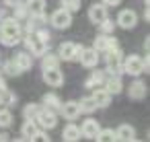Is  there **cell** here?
I'll use <instances>...</instances> for the list:
<instances>
[{
  "label": "cell",
  "mask_w": 150,
  "mask_h": 142,
  "mask_svg": "<svg viewBox=\"0 0 150 142\" xmlns=\"http://www.w3.org/2000/svg\"><path fill=\"white\" fill-rule=\"evenodd\" d=\"M115 138L117 140H123V142H132V140H136V128L129 126V124H121L115 130Z\"/></svg>",
  "instance_id": "20"
},
{
  "label": "cell",
  "mask_w": 150,
  "mask_h": 142,
  "mask_svg": "<svg viewBox=\"0 0 150 142\" xmlns=\"http://www.w3.org/2000/svg\"><path fill=\"white\" fill-rule=\"evenodd\" d=\"M78 105H80V113H93L97 109V103L93 101V97H82Z\"/></svg>",
  "instance_id": "27"
},
{
  "label": "cell",
  "mask_w": 150,
  "mask_h": 142,
  "mask_svg": "<svg viewBox=\"0 0 150 142\" xmlns=\"http://www.w3.org/2000/svg\"><path fill=\"white\" fill-rule=\"evenodd\" d=\"M43 82L58 89L64 84V72L60 68H47V70H43Z\"/></svg>",
  "instance_id": "11"
},
{
  "label": "cell",
  "mask_w": 150,
  "mask_h": 142,
  "mask_svg": "<svg viewBox=\"0 0 150 142\" xmlns=\"http://www.w3.org/2000/svg\"><path fill=\"white\" fill-rule=\"evenodd\" d=\"M2 72H4L6 76H19V74H21V72H19V68L15 66V62H13V60H8V62L2 66Z\"/></svg>",
  "instance_id": "31"
},
{
  "label": "cell",
  "mask_w": 150,
  "mask_h": 142,
  "mask_svg": "<svg viewBox=\"0 0 150 142\" xmlns=\"http://www.w3.org/2000/svg\"><path fill=\"white\" fill-rule=\"evenodd\" d=\"M95 140H99V142H111V140H117V138H115V130H113V128H101V130L97 132Z\"/></svg>",
  "instance_id": "26"
},
{
  "label": "cell",
  "mask_w": 150,
  "mask_h": 142,
  "mask_svg": "<svg viewBox=\"0 0 150 142\" xmlns=\"http://www.w3.org/2000/svg\"><path fill=\"white\" fill-rule=\"evenodd\" d=\"M25 4H27V9H29V15H33V17L45 13V0H27Z\"/></svg>",
  "instance_id": "25"
},
{
  "label": "cell",
  "mask_w": 150,
  "mask_h": 142,
  "mask_svg": "<svg viewBox=\"0 0 150 142\" xmlns=\"http://www.w3.org/2000/svg\"><path fill=\"white\" fill-rule=\"evenodd\" d=\"M41 109V105L39 103H27L25 105V109H23V117L25 119H33L35 115H37V111Z\"/></svg>",
  "instance_id": "29"
},
{
  "label": "cell",
  "mask_w": 150,
  "mask_h": 142,
  "mask_svg": "<svg viewBox=\"0 0 150 142\" xmlns=\"http://www.w3.org/2000/svg\"><path fill=\"white\" fill-rule=\"evenodd\" d=\"M50 23H52V27H56V29L64 31V29H68V27L72 25V13H70V11H66V9H58V11H54V13H52Z\"/></svg>",
  "instance_id": "5"
},
{
  "label": "cell",
  "mask_w": 150,
  "mask_h": 142,
  "mask_svg": "<svg viewBox=\"0 0 150 142\" xmlns=\"http://www.w3.org/2000/svg\"><path fill=\"white\" fill-rule=\"evenodd\" d=\"M144 72V60L142 56L138 54H132L123 60V74H129V76H140Z\"/></svg>",
  "instance_id": "6"
},
{
  "label": "cell",
  "mask_w": 150,
  "mask_h": 142,
  "mask_svg": "<svg viewBox=\"0 0 150 142\" xmlns=\"http://www.w3.org/2000/svg\"><path fill=\"white\" fill-rule=\"evenodd\" d=\"M62 117H66L68 121H74L76 117H80V105L78 101H66L60 105V111H58Z\"/></svg>",
  "instance_id": "12"
},
{
  "label": "cell",
  "mask_w": 150,
  "mask_h": 142,
  "mask_svg": "<svg viewBox=\"0 0 150 142\" xmlns=\"http://www.w3.org/2000/svg\"><path fill=\"white\" fill-rule=\"evenodd\" d=\"M33 119H35V124H37L41 130H54V128L58 126V113L52 111V109H45V107H41Z\"/></svg>",
  "instance_id": "4"
},
{
  "label": "cell",
  "mask_w": 150,
  "mask_h": 142,
  "mask_svg": "<svg viewBox=\"0 0 150 142\" xmlns=\"http://www.w3.org/2000/svg\"><path fill=\"white\" fill-rule=\"evenodd\" d=\"M21 33H23L21 21H17L15 17L0 19V37H17V39H21Z\"/></svg>",
  "instance_id": "3"
},
{
  "label": "cell",
  "mask_w": 150,
  "mask_h": 142,
  "mask_svg": "<svg viewBox=\"0 0 150 142\" xmlns=\"http://www.w3.org/2000/svg\"><path fill=\"white\" fill-rule=\"evenodd\" d=\"M142 60H144V72H148V68H150V60H148V56L142 58Z\"/></svg>",
  "instance_id": "37"
},
{
  "label": "cell",
  "mask_w": 150,
  "mask_h": 142,
  "mask_svg": "<svg viewBox=\"0 0 150 142\" xmlns=\"http://www.w3.org/2000/svg\"><path fill=\"white\" fill-rule=\"evenodd\" d=\"M99 27H101V33H113V31H115V23H113L109 17H107L105 21H101Z\"/></svg>",
  "instance_id": "33"
},
{
  "label": "cell",
  "mask_w": 150,
  "mask_h": 142,
  "mask_svg": "<svg viewBox=\"0 0 150 142\" xmlns=\"http://www.w3.org/2000/svg\"><path fill=\"white\" fill-rule=\"evenodd\" d=\"M13 62H15V66L19 68V72H27V70L33 68V56H31L29 52H19V54H15Z\"/></svg>",
  "instance_id": "15"
},
{
  "label": "cell",
  "mask_w": 150,
  "mask_h": 142,
  "mask_svg": "<svg viewBox=\"0 0 150 142\" xmlns=\"http://www.w3.org/2000/svg\"><path fill=\"white\" fill-rule=\"evenodd\" d=\"M8 138H11V136H8L6 132H0V142H6Z\"/></svg>",
  "instance_id": "39"
},
{
  "label": "cell",
  "mask_w": 150,
  "mask_h": 142,
  "mask_svg": "<svg viewBox=\"0 0 150 142\" xmlns=\"http://www.w3.org/2000/svg\"><path fill=\"white\" fill-rule=\"evenodd\" d=\"M39 130H41V128L35 124V119H25V124H23V128H21L23 140H37Z\"/></svg>",
  "instance_id": "18"
},
{
  "label": "cell",
  "mask_w": 150,
  "mask_h": 142,
  "mask_svg": "<svg viewBox=\"0 0 150 142\" xmlns=\"http://www.w3.org/2000/svg\"><path fill=\"white\" fill-rule=\"evenodd\" d=\"M115 45H117V39L113 37V33H101V35L95 39V43H93V48H95L99 54H101V52L105 54L107 50H111V48H115Z\"/></svg>",
  "instance_id": "9"
},
{
  "label": "cell",
  "mask_w": 150,
  "mask_h": 142,
  "mask_svg": "<svg viewBox=\"0 0 150 142\" xmlns=\"http://www.w3.org/2000/svg\"><path fill=\"white\" fill-rule=\"evenodd\" d=\"M23 41H25V48H27V52H29L31 56H39V58H41V56L47 52V45H50V43H43V41H39V39H37L33 33H29V35L23 39Z\"/></svg>",
  "instance_id": "8"
},
{
  "label": "cell",
  "mask_w": 150,
  "mask_h": 142,
  "mask_svg": "<svg viewBox=\"0 0 150 142\" xmlns=\"http://www.w3.org/2000/svg\"><path fill=\"white\" fill-rule=\"evenodd\" d=\"M62 138H64L66 142H76V140H80V128L74 126V124H68V126L62 130Z\"/></svg>",
  "instance_id": "23"
},
{
  "label": "cell",
  "mask_w": 150,
  "mask_h": 142,
  "mask_svg": "<svg viewBox=\"0 0 150 142\" xmlns=\"http://www.w3.org/2000/svg\"><path fill=\"white\" fill-rule=\"evenodd\" d=\"M82 48H84V45H80V43L66 41V43L60 45V50H58V58L64 60V62H78V58H80V54H82Z\"/></svg>",
  "instance_id": "2"
},
{
  "label": "cell",
  "mask_w": 150,
  "mask_h": 142,
  "mask_svg": "<svg viewBox=\"0 0 150 142\" xmlns=\"http://www.w3.org/2000/svg\"><path fill=\"white\" fill-rule=\"evenodd\" d=\"M91 97H93V101L97 103V107H107V105L111 103V97H113V95H111L105 87H103V89H99V87H97V89L93 91V95H91Z\"/></svg>",
  "instance_id": "19"
},
{
  "label": "cell",
  "mask_w": 150,
  "mask_h": 142,
  "mask_svg": "<svg viewBox=\"0 0 150 142\" xmlns=\"http://www.w3.org/2000/svg\"><path fill=\"white\" fill-rule=\"evenodd\" d=\"M60 105H62V99L56 95V93H45L43 95V107L45 109H52V111H60Z\"/></svg>",
  "instance_id": "21"
},
{
  "label": "cell",
  "mask_w": 150,
  "mask_h": 142,
  "mask_svg": "<svg viewBox=\"0 0 150 142\" xmlns=\"http://www.w3.org/2000/svg\"><path fill=\"white\" fill-rule=\"evenodd\" d=\"M105 64H107V70L109 74H123V54L119 50V45L111 48L105 52Z\"/></svg>",
  "instance_id": "1"
},
{
  "label": "cell",
  "mask_w": 150,
  "mask_h": 142,
  "mask_svg": "<svg viewBox=\"0 0 150 142\" xmlns=\"http://www.w3.org/2000/svg\"><path fill=\"white\" fill-rule=\"evenodd\" d=\"M146 95H148L146 82H144V80H140V78H136V80L129 84V89H127V97H129V99H134V101H142Z\"/></svg>",
  "instance_id": "14"
},
{
  "label": "cell",
  "mask_w": 150,
  "mask_h": 142,
  "mask_svg": "<svg viewBox=\"0 0 150 142\" xmlns=\"http://www.w3.org/2000/svg\"><path fill=\"white\" fill-rule=\"evenodd\" d=\"M105 19H107V6H105L103 2H95V4L88 6V21H91L93 25H99V23L105 21Z\"/></svg>",
  "instance_id": "13"
},
{
  "label": "cell",
  "mask_w": 150,
  "mask_h": 142,
  "mask_svg": "<svg viewBox=\"0 0 150 142\" xmlns=\"http://www.w3.org/2000/svg\"><path fill=\"white\" fill-rule=\"evenodd\" d=\"M19 2H23V0H4V4H6L8 9H13V6H17Z\"/></svg>",
  "instance_id": "36"
},
{
  "label": "cell",
  "mask_w": 150,
  "mask_h": 142,
  "mask_svg": "<svg viewBox=\"0 0 150 142\" xmlns=\"http://www.w3.org/2000/svg\"><path fill=\"white\" fill-rule=\"evenodd\" d=\"M11 124H13V113H11V109H0V128H11Z\"/></svg>",
  "instance_id": "30"
},
{
  "label": "cell",
  "mask_w": 150,
  "mask_h": 142,
  "mask_svg": "<svg viewBox=\"0 0 150 142\" xmlns=\"http://www.w3.org/2000/svg\"><path fill=\"white\" fill-rule=\"evenodd\" d=\"M6 89H8V87H6V80L0 76V91H6Z\"/></svg>",
  "instance_id": "38"
},
{
  "label": "cell",
  "mask_w": 150,
  "mask_h": 142,
  "mask_svg": "<svg viewBox=\"0 0 150 142\" xmlns=\"http://www.w3.org/2000/svg\"><path fill=\"white\" fill-rule=\"evenodd\" d=\"M101 2H103L105 6H117V4L121 2V0H101Z\"/></svg>",
  "instance_id": "35"
},
{
  "label": "cell",
  "mask_w": 150,
  "mask_h": 142,
  "mask_svg": "<svg viewBox=\"0 0 150 142\" xmlns=\"http://www.w3.org/2000/svg\"><path fill=\"white\" fill-rule=\"evenodd\" d=\"M115 25H119L121 29H134V27L138 25V15H136V11H132V9L119 11V15H117V19H115Z\"/></svg>",
  "instance_id": "7"
},
{
  "label": "cell",
  "mask_w": 150,
  "mask_h": 142,
  "mask_svg": "<svg viewBox=\"0 0 150 142\" xmlns=\"http://www.w3.org/2000/svg\"><path fill=\"white\" fill-rule=\"evenodd\" d=\"M0 105H2V91H0Z\"/></svg>",
  "instance_id": "40"
},
{
  "label": "cell",
  "mask_w": 150,
  "mask_h": 142,
  "mask_svg": "<svg viewBox=\"0 0 150 142\" xmlns=\"http://www.w3.org/2000/svg\"><path fill=\"white\" fill-rule=\"evenodd\" d=\"M0 19H2V11H0Z\"/></svg>",
  "instance_id": "41"
},
{
  "label": "cell",
  "mask_w": 150,
  "mask_h": 142,
  "mask_svg": "<svg viewBox=\"0 0 150 142\" xmlns=\"http://www.w3.org/2000/svg\"><path fill=\"white\" fill-rule=\"evenodd\" d=\"M103 87L111 93V95H119L123 91V82H121V74H109V78H105Z\"/></svg>",
  "instance_id": "17"
},
{
  "label": "cell",
  "mask_w": 150,
  "mask_h": 142,
  "mask_svg": "<svg viewBox=\"0 0 150 142\" xmlns=\"http://www.w3.org/2000/svg\"><path fill=\"white\" fill-rule=\"evenodd\" d=\"M103 82H105V74H103L101 70H95V72H91V76L86 78L84 87H86V89H97V87H101Z\"/></svg>",
  "instance_id": "24"
},
{
  "label": "cell",
  "mask_w": 150,
  "mask_h": 142,
  "mask_svg": "<svg viewBox=\"0 0 150 142\" xmlns=\"http://www.w3.org/2000/svg\"><path fill=\"white\" fill-rule=\"evenodd\" d=\"M0 41H2V45H6V48H13V45H17L21 39H17V37H0Z\"/></svg>",
  "instance_id": "34"
},
{
  "label": "cell",
  "mask_w": 150,
  "mask_h": 142,
  "mask_svg": "<svg viewBox=\"0 0 150 142\" xmlns=\"http://www.w3.org/2000/svg\"><path fill=\"white\" fill-rule=\"evenodd\" d=\"M13 11H15V15H13V17H15L17 21H25V19L29 17V9H27V4H25V2H19L17 6H13Z\"/></svg>",
  "instance_id": "28"
},
{
  "label": "cell",
  "mask_w": 150,
  "mask_h": 142,
  "mask_svg": "<svg viewBox=\"0 0 150 142\" xmlns=\"http://www.w3.org/2000/svg\"><path fill=\"white\" fill-rule=\"evenodd\" d=\"M47 68H60V58H58V54L45 52V54L41 56V70H47Z\"/></svg>",
  "instance_id": "22"
},
{
  "label": "cell",
  "mask_w": 150,
  "mask_h": 142,
  "mask_svg": "<svg viewBox=\"0 0 150 142\" xmlns=\"http://www.w3.org/2000/svg\"><path fill=\"white\" fill-rule=\"evenodd\" d=\"M99 52L95 50V48H82V54H80V58H78V62L84 66V68H97V64H99Z\"/></svg>",
  "instance_id": "10"
},
{
  "label": "cell",
  "mask_w": 150,
  "mask_h": 142,
  "mask_svg": "<svg viewBox=\"0 0 150 142\" xmlns=\"http://www.w3.org/2000/svg\"><path fill=\"white\" fill-rule=\"evenodd\" d=\"M62 9L76 13V11H80V0H62Z\"/></svg>",
  "instance_id": "32"
},
{
  "label": "cell",
  "mask_w": 150,
  "mask_h": 142,
  "mask_svg": "<svg viewBox=\"0 0 150 142\" xmlns=\"http://www.w3.org/2000/svg\"><path fill=\"white\" fill-rule=\"evenodd\" d=\"M99 130H101V124H99L97 119L88 117V119H84L82 126H80V136H84V138H88V140H95V136H97Z\"/></svg>",
  "instance_id": "16"
}]
</instances>
